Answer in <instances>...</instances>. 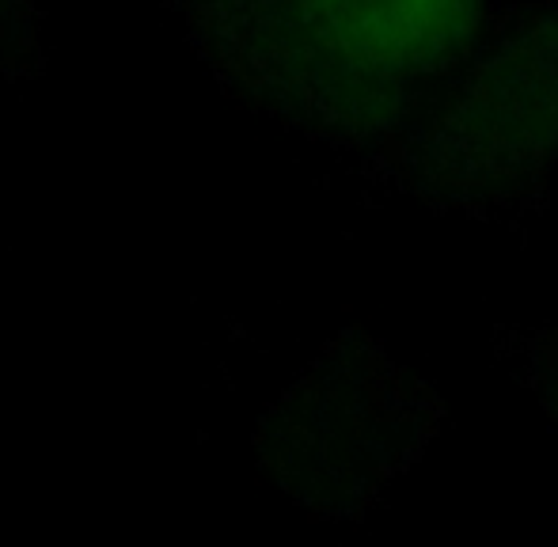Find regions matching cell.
Here are the masks:
<instances>
[{
    "label": "cell",
    "instance_id": "1",
    "mask_svg": "<svg viewBox=\"0 0 558 547\" xmlns=\"http://www.w3.org/2000/svg\"><path fill=\"white\" fill-rule=\"evenodd\" d=\"M214 81L345 168L471 58L490 0H168Z\"/></svg>",
    "mask_w": 558,
    "mask_h": 547
},
{
    "label": "cell",
    "instance_id": "2",
    "mask_svg": "<svg viewBox=\"0 0 558 547\" xmlns=\"http://www.w3.org/2000/svg\"><path fill=\"white\" fill-rule=\"evenodd\" d=\"M345 171L441 217L521 224L539 214L558 175V4L494 8L471 58Z\"/></svg>",
    "mask_w": 558,
    "mask_h": 547
},
{
    "label": "cell",
    "instance_id": "3",
    "mask_svg": "<svg viewBox=\"0 0 558 547\" xmlns=\"http://www.w3.org/2000/svg\"><path fill=\"white\" fill-rule=\"evenodd\" d=\"M448 408L429 380L365 327H342L263 411V475L312 521H365L445 434Z\"/></svg>",
    "mask_w": 558,
    "mask_h": 547
},
{
    "label": "cell",
    "instance_id": "4",
    "mask_svg": "<svg viewBox=\"0 0 558 547\" xmlns=\"http://www.w3.org/2000/svg\"><path fill=\"white\" fill-rule=\"evenodd\" d=\"M490 350L558 426V324H494Z\"/></svg>",
    "mask_w": 558,
    "mask_h": 547
},
{
    "label": "cell",
    "instance_id": "5",
    "mask_svg": "<svg viewBox=\"0 0 558 547\" xmlns=\"http://www.w3.org/2000/svg\"><path fill=\"white\" fill-rule=\"evenodd\" d=\"M15 12H20V0H0V38H4V27Z\"/></svg>",
    "mask_w": 558,
    "mask_h": 547
}]
</instances>
